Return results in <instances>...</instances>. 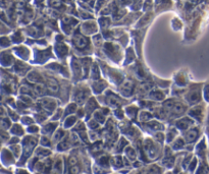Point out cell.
<instances>
[{
	"label": "cell",
	"instance_id": "cell-5",
	"mask_svg": "<svg viewBox=\"0 0 209 174\" xmlns=\"http://www.w3.org/2000/svg\"><path fill=\"white\" fill-rule=\"evenodd\" d=\"M69 164H71L72 166H74V165L77 164V158H75V157H72L71 160H69Z\"/></svg>",
	"mask_w": 209,
	"mask_h": 174
},
{
	"label": "cell",
	"instance_id": "cell-4",
	"mask_svg": "<svg viewBox=\"0 0 209 174\" xmlns=\"http://www.w3.org/2000/svg\"><path fill=\"white\" fill-rule=\"evenodd\" d=\"M79 171H80V168H79V167L77 166V164L74 165V166L72 167V169H71L72 174H78V173H79Z\"/></svg>",
	"mask_w": 209,
	"mask_h": 174
},
{
	"label": "cell",
	"instance_id": "cell-1",
	"mask_svg": "<svg viewBox=\"0 0 209 174\" xmlns=\"http://www.w3.org/2000/svg\"><path fill=\"white\" fill-rule=\"evenodd\" d=\"M47 88H48V90L50 92H52V93L57 92V90H58V85H57V82L55 79L48 78L47 79Z\"/></svg>",
	"mask_w": 209,
	"mask_h": 174
},
{
	"label": "cell",
	"instance_id": "cell-2",
	"mask_svg": "<svg viewBox=\"0 0 209 174\" xmlns=\"http://www.w3.org/2000/svg\"><path fill=\"white\" fill-rule=\"evenodd\" d=\"M197 136H198V130L191 129L186 133V140L187 142H193V140H196Z\"/></svg>",
	"mask_w": 209,
	"mask_h": 174
},
{
	"label": "cell",
	"instance_id": "cell-3",
	"mask_svg": "<svg viewBox=\"0 0 209 174\" xmlns=\"http://www.w3.org/2000/svg\"><path fill=\"white\" fill-rule=\"evenodd\" d=\"M36 92H37L38 94H43L44 93V88L42 85H38L37 87H36Z\"/></svg>",
	"mask_w": 209,
	"mask_h": 174
}]
</instances>
